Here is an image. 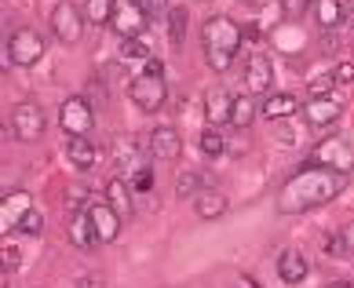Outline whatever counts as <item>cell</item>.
I'll return each instance as SVG.
<instances>
[{"label":"cell","mask_w":354,"mask_h":288,"mask_svg":"<svg viewBox=\"0 0 354 288\" xmlns=\"http://www.w3.org/2000/svg\"><path fill=\"white\" fill-rule=\"evenodd\" d=\"M344 190H347L344 172H336V168H329V164H318V161H307L304 168H296V172L281 182L278 212L281 215L310 212V208H322V204L336 201Z\"/></svg>","instance_id":"6da1fadb"},{"label":"cell","mask_w":354,"mask_h":288,"mask_svg":"<svg viewBox=\"0 0 354 288\" xmlns=\"http://www.w3.org/2000/svg\"><path fill=\"white\" fill-rule=\"evenodd\" d=\"M245 41V30L230 15H212L201 26V48H205V66L212 73H227L238 59V48Z\"/></svg>","instance_id":"7a4b0ae2"},{"label":"cell","mask_w":354,"mask_h":288,"mask_svg":"<svg viewBox=\"0 0 354 288\" xmlns=\"http://www.w3.org/2000/svg\"><path fill=\"white\" fill-rule=\"evenodd\" d=\"M128 95H132V102L142 113H157V110H161L165 99H168V81H165V66H161V62L150 59L147 70H142L139 77H132Z\"/></svg>","instance_id":"3957f363"},{"label":"cell","mask_w":354,"mask_h":288,"mask_svg":"<svg viewBox=\"0 0 354 288\" xmlns=\"http://www.w3.org/2000/svg\"><path fill=\"white\" fill-rule=\"evenodd\" d=\"M150 0H117L113 8V19H110V30L128 41V37H142L150 26Z\"/></svg>","instance_id":"277c9868"},{"label":"cell","mask_w":354,"mask_h":288,"mask_svg":"<svg viewBox=\"0 0 354 288\" xmlns=\"http://www.w3.org/2000/svg\"><path fill=\"white\" fill-rule=\"evenodd\" d=\"M4 55H8V62H15V66H37V62L44 59V37L37 30H30V26H22V30H15L8 37Z\"/></svg>","instance_id":"5b68a950"},{"label":"cell","mask_w":354,"mask_h":288,"mask_svg":"<svg viewBox=\"0 0 354 288\" xmlns=\"http://www.w3.org/2000/svg\"><path fill=\"white\" fill-rule=\"evenodd\" d=\"M84 11L73 4V0H59L55 8H51V33L59 37L62 44H77L84 33Z\"/></svg>","instance_id":"8992f818"},{"label":"cell","mask_w":354,"mask_h":288,"mask_svg":"<svg viewBox=\"0 0 354 288\" xmlns=\"http://www.w3.org/2000/svg\"><path fill=\"white\" fill-rule=\"evenodd\" d=\"M84 212H88V219H91L95 241H99V244H113L117 233H121V212H117L106 198H91Z\"/></svg>","instance_id":"52a82bcc"},{"label":"cell","mask_w":354,"mask_h":288,"mask_svg":"<svg viewBox=\"0 0 354 288\" xmlns=\"http://www.w3.org/2000/svg\"><path fill=\"white\" fill-rule=\"evenodd\" d=\"M59 124L66 135H88L91 124H95V113H91V102L84 95H70L62 99L59 106Z\"/></svg>","instance_id":"ba28073f"},{"label":"cell","mask_w":354,"mask_h":288,"mask_svg":"<svg viewBox=\"0 0 354 288\" xmlns=\"http://www.w3.org/2000/svg\"><path fill=\"white\" fill-rule=\"evenodd\" d=\"M11 128H15V135L22 142H37L44 135L48 128V117L41 110V102H19L15 110H11Z\"/></svg>","instance_id":"9c48e42d"},{"label":"cell","mask_w":354,"mask_h":288,"mask_svg":"<svg viewBox=\"0 0 354 288\" xmlns=\"http://www.w3.org/2000/svg\"><path fill=\"white\" fill-rule=\"evenodd\" d=\"M147 150H150L153 161H165V164L179 161V153H183V135H179V128H172V124L153 128V132L147 135Z\"/></svg>","instance_id":"30bf717a"},{"label":"cell","mask_w":354,"mask_h":288,"mask_svg":"<svg viewBox=\"0 0 354 288\" xmlns=\"http://www.w3.org/2000/svg\"><path fill=\"white\" fill-rule=\"evenodd\" d=\"M304 121L310 124V128H329V124H336L339 121V113H344V99H329V95H310L307 102H304Z\"/></svg>","instance_id":"8fae6325"},{"label":"cell","mask_w":354,"mask_h":288,"mask_svg":"<svg viewBox=\"0 0 354 288\" xmlns=\"http://www.w3.org/2000/svg\"><path fill=\"white\" fill-rule=\"evenodd\" d=\"M245 88L252 91V95H270V88H274V62H270V55H263V51L248 55V62H245Z\"/></svg>","instance_id":"7c38bea8"},{"label":"cell","mask_w":354,"mask_h":288,"mask_svg":"<svg viewBox=\"0 0 354 288\" xmlns=\"http://www.w3.org/2000/svg\"><path fill=\"white\" fill-rule=\"evenodd\" d=\"M310 161L329 164V168H336V172H344V175L354 172V150L347 146L344 139H325V142H318V150H314Z\"/></svg>","instance_id":"4fadbf2b"},{"label":"cell","mask_w":354,"mask_h":288,"mask_svg":"<svg viewBox=\"0 0 354 288\" xmlns=\"http://www.w3.org/2000/svg\"><path fill=\"white\" fill-rule=\"evenodd\" d=\"M66 161H70L73 168H81V172H88V168H95V161H99V146H95L88 135H70V142H66Z\"/></svg>","instance_id":"5bb4252c"},{"label":"cell","mask_w":354,"mask_h":288,"mask_svg":"<svg viewBox=\"0 0 354 288\" xmlns=\"http://www.w3.org/2000/svg\"><path fill=\"white\" fill-rule=\"evenodd\" d=\"M307 273H310V263L304 259V252H296V248L281 252V259H278V278H281L285 285H299V281H307Z\"/></svg>","instance_id":"9a60e30c"},{"label":"cell","mask_w":354,"mask_h":288,"mask_svg":"<svg viewBox=\"0 0 354 288\" xmlns=\"http://www.w3.org/2000/svg\"><path fill=\"white\" fill-rule=\"evenodd\" d=\"M227 208H230V201H227V193H219V190L205 186L198 198H194V212H198V219H223Z\"/></svg>","instance_id":"2e32d148"},{"label":"cell","mask_w":354,"mask_h":288,"mask_svg":"<svg viewBox=\"0 0 354 288\" xmlns=\"http://www.w3.org/2000/svg\"><path fill=\"white\" fill-rule=\"evenodd\" d=\"M299 110L296 95H288V91H270V95L263 99V106H259V113L267 117V121H285V117H292Z\"/></svg>","instance_id":"e0dca14e"},{"label":"cell","mask_w":354,"mask_h":288,"mask_svg":"<svg viewBox=\"0 0 354 288\" xmlns=\"http://www.w3.org/2000/svg\"><path fill=\"white\" fill-rule=\"evenodd\" d=\"M117 212H121V219H128L132 215V182H128V175H113L110 182H106V193H102Z\"/></svg>","instance_id":"ac0fdd59"},{"label":"cell","mask_w":354,"mask_h":288,"mask_svg":"<svg viewBox=\"0 0 354 288\" xmlns=\"http://www.w3.org/2000/svg\"><path fill=\"white\" fill-rule=\"evenodd\" d=\"M230 106H234V95H227V91H219L212 88L205 95V117H208V124H230Z\"/></svg>","instance_id":"d6986e66"},{"label":"cell","mask_w":354,"mask_h":288,"mask_svg":"<svg viewBox=\"0 0 354 288\" xmlns=\"http://www.w3.org/2000/svg\"><path fill=\"white\" fill-rule=\"evenodd\" d=\"M314 22H318V30H336V26H344V0H314Z\"/></svg>","instance_id":"ffe728a7"},{"label":"cell","mask_w":354,"mask_h":288,"mask_svg":"<svg viewBox=\"0 0 354 288\" xmlns=\"http://www.w3.org/2000/svg\"><path fill=\"white\" fill-rule=\"evenodd\" d=\"M66 238H70L73 248H91V244H99V241H95V230H91L88 212H73L70 227H66Z\"/></svg>","instance_id":"44dd1931"},{"label":"cell","mask_w":354,"mask_h":288,"mask_svg":"<svg viewBox=\"0 0 354 288\" xmlns=\"http://www.w3.org/2000/svg\"><path fill=\"white\" fill-rule=\"evenodd\" d=\"M187 8L179 4H168V11H165V26H168V41H172V48H179L183 41H187Z\"/></svg>","instance_id":"7402d4cb"},{"label":"cell","mask_w":354,"mask_h":288,"mask_svg":"<svg viewBox=\"0 0 354 288\" xmlns=\"http://www.w3.org/2000/svg\"><path fill=\"white\" fill-rule=\"evenodd\" d=\"M256 113H259V106H256V95H252V91H245V95H234V106H230V124L248 128V124L256 121Z\"/></svg>","instance_id":"603a6c76"},{"label":"cell","mask_w":354,"mask_h":288,"mask_svg":"<svg viewBox=\"0 0 354 288\" xmlns=\"http://www.w3.org/2000/svg\"><path fill=\"white\" fill-rule=\"evenodd\" d=\"M113 8H117V0H81V11H84V19L95 26H110L113 19Z\"/></svg>","instance_id":"cb8c5ba5"},{"label":"cell","mask_w":354,"mask_h":288,"mask_svg":"<svg viewBox=\"0 0 354 288\" xmlns=\"http://www.w3.org/2000/svg\"><path fill=\"white\" fill-rule=\"evenodd\" d=\"M198 146H201L205 157H223V150H227V139H223V132H219L216 124H208L205 132H201V139H198Z\"/></svg>","instance_id":"d4e9b609"},{"label":"cell","mask_w":354,"mask_h":288,"mask_svg":"<svg viewBox=\"0 0 354 288\" xmlns=\"http://www.w3.org/2000/svg\"><path fill=\"white\" fill-rule=\"evenodd\" d=\"M153 55L147 51V44H142V37H128V41H121V62H150Z\"/></svg>","instance_id":"484cf974"},{"label":"cell","mask_w":354,"mask_h":288,"mask_svg":"<svg viewBox=\"0 0 354 288\" xmlns=\"http://www.w3.org/2000/svg\"><path fill=\"white\" fill-rule=\"evenodd\" d=\"M201 190H205V175L201 172H183L176 179V193H179V198H198Z\"/></svg>","instance_id":"4316f807"},{"label":"cell","mask_w":354,"mask_h":288,"mask_svg":"<svg viewBox=\"0 0 354 288\" xmlns=\"http://www.w3.org/2000/svg\"><path fill=\"white\" fill-rule=\"evenodd\" d=\"M15 230H19V233H30V238H37V233L44 230V215L37 212V208H26V212L19 215V222H15Z\"/></svg>","instance_id":"83f0119b"},{"label":"cell","mask_w":354,"mask_h":288,"mask_svg":"<svg viewBox=\"0 0 354 288\" xmlns=\"http://www.w3.org/2000/svg\"><path fill=\"white\" fill-rule=\"evenodd\" d=\"M88 201H91L88 186H81V182H70V186H66V208H70V212H84Z\"/></svg>","instance_id":"f1b7e54d"},{"label":"cell","mask_w":354,"mask_h":288,"mask_svg":"<svg viewBox=\"0 0 354 288\" xmlns=\"http://www.w3.org/2000/svg\"><path fill=\"white\" fill-rule=\"evenodd\" d=\"M307 88H310V95H329V88H336V73L333 70L314 73L310 81H307Z\"/></svg>","instance_id":"f546056e"},{"label":"cell","mask_w":354,"mask_h":288,"mask_svg":"<svg viewBox=\"0 0 354 288\" xmlns=\"http://www.w3.org/2000/svg\"><path fill=\"white\" fill-rule=\"evenodd\" d=\"M0 267H4V278L19 270V248H15V244H4V248H0Z\"/></svg>","instance_id":"4dcf8cb0"},{"label":"cell","mask_w":354,"mask_h":288,"mask_svg":"<svg viewBox=\"0 0 354 288\" xmlns=\"http://www.w3.org/2000/svg\"><path fill=\"white\" fill-rule=\"evenodd\" d=\"M325 256H347L344 252V238H339V233H333V238H325Z\"/></svg>","instance_id":"1f68e13d"},{"label":"cell","mask_w":354,"mask_h":288,"mask_svg":"<svg viewBox=\"0 0 354 288\" xmlns=\"http://www.w3.org/2000/svg\"><path fill=\"white\" fill-rule=\"evenodd\" d=\"M333 73H336V84H351L354 81V62H339Z\"/></svg>","instance_id":"d6a6232c"},{"label":"cell","mask_w":354,"mask_h":288,"mask_svg":"<svg viewBox=\"0 0 354 288\" xmlns=\"http://www.w3.org/2000/svg\"><path fill=\"white\" fill-rule=\"evenodd\" d=\"M77 288H106V278L102 273H84V278H77Z\"/></svg>","instance_id":"836d02e7"},{"label":"cell","mask_w":354,"mask_h":288,"mask_svg":"<svg viewBox=\"0 0 354 288\" xmlns=\"http://www.w3.org/2000/svg\"><path fill=\"white\" fill-rule=\"evenodd\" d=\"M339 238H344V252H347V256H354V219L347 222L344 230H339Z\"/></svg>","instance_id":"e575fe53"},{"label":"cell","mask_w":354,"mask_h":288,"mask_svg":"<svg viewBox=\"0 0 354 288\" xmlns=\"http://www.w3.org/2000/svg\"><path fill=\"white\" fill-rule=\"evenodd\" d=\"M344 26L354 30V0H344Z\"/></svg>","instance_id":"d590c367"},{"label":"cell","mask_w":354,"mask_h":288,"mask_svg":"<svg viewBox=\"0 0 354 288\" xmlns=\"http://www.w3.org/2000/svg\"><path fill=\"white\" fill-rule=\"evenodd\" d=\"M325 288H354V285H351V281H329Z\"/></svg>","instance_id":"8d00e7d4"},{"label":"cell","mask_w":354,"mask_h":288,"mask_svg":"<svg viewBox=\"0 0 354 288\" xmlns=\"http://www.w3.org/2000/svg\"><path fill=\"white\" fill-rule=\"evenodd\" d=\"M248 8H263V4H270V0H245Z\"/></svg>","instance_id":"74e56055"}]
</instances>
